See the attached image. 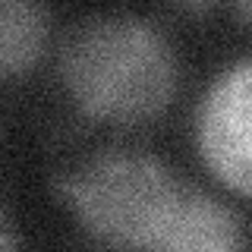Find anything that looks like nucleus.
Listing matches in <instances>:
<instances>
[{"mask_svg": "<svg viewBox=\"0 0 252 252\" xmlns=\"http://www.w3.org/2000/svg\"><path fill=\"white\" fill-rule=\"evenodd\" d=\"M192 145L220 186L252 199V57L233 60L208 82L192 110Z\"/></svg>", "mask_w": 252, "mask_h": 252, "instance_id": "nucleus-3", "label": "nucleus"}, {"mask_svg": "<svg viewBox=\"0 0 252 252\" xmlns=\"http://www.w3.org/2000/svg\"><path fill=\"white\" fill-rule=\"evenodd\" d=\"M82 233L107 249L220 252L249 243L227 202L183 180L152 152L104 148L54 177Z\"/></svg>", "mask_w": 252, "mask_h": 252, "instance_id": "nucleus-1", "label": "nucleus"}, {"mask_svg": "<svg viewBox=\"0 0 252 252\" xmlns=\"http://www.w3.org/2000/svg\"><path fill=\"white\" fill-rule=\"evenodd\" d=\"M51 44L44 0H0V82L35 73Z\"/></svg>", "mask_w": 252, "mask_h": 252, "instance_id": "nucleus-4", "label": "nucleus"}, {"mask_svg": "<svg viewBox=\"0 0 252 252\" xmlns=\"http://www.w3.org/2000/svg\"><path fill=\"white\" fill-rule=\"evenodd\" d=\"M13 246H19V236L13 233L10 220H6V215L0 211V249H13Z\"/></svg>", "mask_w": 252, "mask_h": 252, "instance_id": "nucleus-6", "label": "nucleus"}, {"mask_svg": "<svg viewBox=\"0 0 252 252\" xmlns=\"http://www.w3.org/2000/svg\"><path fill=\"white\" fill-rule=\"evenodd\" d=\"M227 3H230L236 19H240L246 29H252V0H227Z\"/></svg>", "mask_w": 252, "mask_h": 252, "instance_id": "nucleus-5", "label": "nucleus"}, {"mask_svg": "<svg viewBox=\"0 0 252 252\" xmlns=\"http://www.w3.org/2000/svg\"><path fill=\"white\" fill-rule=\"evenodd\" d=\"M57 79L85 120L142 126L170 110L183 69L158 22L139 13H94L63 38Z\"/></svg>", "mask_w": 252, "mask_h": 252, "instance_id": "nucleus-2", "label": "nucleus"}, {"mask_svg": "<svg viewBox=\"0 0 252 252\" xmlns=\"http://www.w3.org/2000/svg\"><path fill=\"white\" fill-rule=\"evenodd\" d=\"M180 10H189V13H208L215 6V0H173Z\"/></svg>", "mask_w": 252, "mask_h": 252, "instance_id": "nucleus-7", "label": "nucleus"}]
</instances>
